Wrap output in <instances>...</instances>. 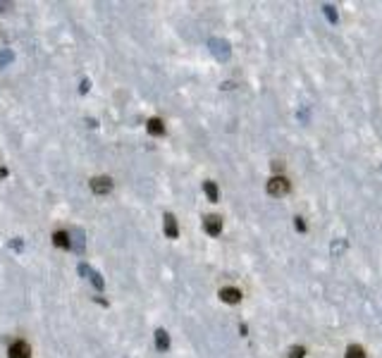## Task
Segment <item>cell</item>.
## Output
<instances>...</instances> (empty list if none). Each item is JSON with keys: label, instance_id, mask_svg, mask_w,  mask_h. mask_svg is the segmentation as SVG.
<instances>
[{"label": "cell", "instance_id": "18", "mask_svg": "<svg viewBox=\"0 0 382 358\" xmlns=\"http://www.w3.org/2000/svg\"><path fill=\"white\" fill-rule=\"evenodd\" d=\"M296 230H299V232H306V222H304V217H296Z\"/></svg>", "mask_w": 382, "mask_h": 358}, {"label": "cell", "instance_id": "2", "mask_svg": "<svg viewBox=\"0 0 382 358\" xmlns=\"http://www.w3.org/2000/svg\"><path fill=\"white\" fill-rule=\"evenodd\" d=\"M265 191H268L270 196H287L291 191V181L287 177H270Z\"/></svg>", "mask_w": 382, "mask_h": 358}, {"label": "cell", "instance_id": "11", "mask_svg": "<svg viewBox=\"0 0 382 358\" xmlns=\"http://www.w3.org/2000/svg\"><path fill=\"white\" fill-rule=\"evenodd\" d=\"M203 194H205V198H208L210 203H215L220 198V191H218V186H215V181H205V184H203Z\"/></svg>", "mask_w": 382, "mask_h": 358}, {"label": "cell", "instance_id": "17", "mask_svg": "<svg viewBox=\"0 0 382 358\" xmlns=\"http://www.w3.org/2000/svg\"><path fill=\"white\" fill-rule=\"evenodd\" d=\"M299 120H301L304 125L308 122V107H301V110H299Z\"/></svg>", "mask_w": 382, "mask_h": 358}, {"label": "cell", "instance_id": "10", "mask_svg": "<svg viewBox=\"0 0 382 358\" xmlns=\"http://www.w3.org/2000/svg\"><path fill=\"white\" fill-rule=\"evenodd\" d=\"M148 134H153V136H163V134H165L163 120H158V117H151V120H148Z\"/></svg>", "mask_w": 382, "mask_h": 358}, {"label": "cell", "instance_id": "12", "mask_svg": "<svg viewBox=\"0 0 382 358\" xmlns=\"http://www.w3.org/2000/svg\"><path fill=\"white\" fill-rule=\"evenodd\" d=\"M155 346H158V351H167V349H170V334H167L165 330H158V332H155Z\"/></svg>", "mask_w": 382, "mask_h": 358}, {"label": "cell", "instance_id": "8", "mask_svg": "<svg viewBox=\"0 0 382 358\" xmlns=\"http://www.w3.org/2000/svg\"><path fill=\"white\" fill-rule=\"evenodd\" d=\"M79 275H86L89 280L93 282V286H98V289H103V277L96 272V270H91L89 265H79Z\"/></svg>", "mask_w": 382, "mask_h": 358}, {"label": "cell", "instance_id": "7", "mask_svg": "<svg viewBox=\"0 0 382 358\" xmlns=\"http://www.w3.org/2000/svg\"><path fill=\"white\" fill-rule=\"evenodd\" d=\"M165 236L167 239H177L179 236V227H177V220L172 213H165Z\"/></svg>", "mask_w": 382, "mask_h": 358}, {"label": "cell", "instance_id": "4", "mask_svg": "<svg viewBox=\"0 0 382 358\" xmlns=\"http://www.w3.org/2000/svg\"><path fill=\"white\" fill-rule=\"evenodd\" d=\"M203 232L210 234V236H218L222 232V217L218 215H208L205 220H203Z\"/></svg>", "mask_w": 382, "mask_h": 358}, {"label": "cell", "instance_id": "6", "mask_svg": "<svg viewBox=\"0 0 382 358\" xmlns=\"http://www.w3.org/2000/svg\"><path fill=\"white\" fill-rule=\"evenodd\" d=\"M220 299H222L225 304H239V301H241V291L234 289V286H222V289H220Z\"/></svg>", "mask_w": 382, "mask_h": 358}, {"label": "cell", "instance_id": "14", "mask_svg": "<svg viewBox=\"0 0 382 358\" xmlns=\"http://www.w3.org/2000/svg\"><path fill=\"white\" fill-rule=\"evenodd\" d=\"M323 12H325V17H328L330 24H337V22H339V15H337V7H334V5H323Z\"/></svg>", "mask_w": 382, "mask_h": 358}, {"label": "cell", "instance_id": "5", "mask_svg": "<svg viewBox=\"0 0 382 358\" xmlns=\"http://www.w3.org/2000/svg\"><path fill=\"white\" fill-rule=\"evenodd\" d=\"M91 189H93V194H110V191H112V179L110 177H93Z\"/></svg>", "mask_w": 382, "mask_h": 358}, {"label": "cell", "instance_id": "13", "mask_svg": "<svg viewBox=\"0 0 382 358\" xmlns=\"http://www.w3.org/2000/svg\"><path fill=\"white\" fill-rule=\"evenodd\" d=\"M344 358H365V349L361 344H351V346H346Z\"/></svg>", "mask_w": 382, "mask_h": 358}, {"label": "cell", "instance_id": "15", "mask_svg": "<svg viewBox=\"0 0 382 358\" xmlns=\"http://www.w3.org/2000/svg\"><path fill=\"white\" fill-rule=\"evenodd\" d=\"M306 356V349L301 346V344H296V346H291L289 354H287V358H304Z\"/></svg>", "mask_w": 382, "mask_h": 358}, {"label": "cell", "instance_id": "1", "mask_svg": "<svg viewBox=\"0 0 382 358\" xmlns=\"http://www.w3.org/2000/svg\"><path fill=\"white\" fill-rule=\"evenodd\" d=\"M208 48H210L213 57H215V60H220V62H227V60L232 57L229 41H225V38H210V41H208Z\"/></svg>", "mask_w": 382, "mask_h": 358}, {"label": "cell", "instance_id": "3", "mask_svg": "<svg viewBox=\"0 0 382 358\" xmlns=\"http://www.w3.org/2000/svg\"><path fill=\"white\" fill-rule=\"evenodd\" d=\"M7 354H10V358H29L31 356V349H29V344L24 339H15L10 344Z\"/></svg>", "mask_w": 382, "mask_h": 358}, {"label": "cell", "instance_id": "16", "mask_svg": "<svg viewBox=\"0 0 382 358\" xmlns=\"http://www.w3.org/2000/svg\"><path fill=\"white\" fill-rule=\"evenodd\" d=\"M10 60H12V53H10V51H5V53L0 55V67H2V65H7Z\"/></svg>", "mask_w": 382, "mask_h": 358}, {"label": "cell", "instance_id": "9", "mask_svg": "<svg viewBox=\"0 0 382 358\" xmlns=\"http://www.w3.org/2000/svg\"><path fill=\"white\" fill-rule=\"evenodd\" d=\"M53 244H55V246H60V249H70V246H72V241H70V234L65 232V230L55 232L53 234Z\"/></svg>", "mask_w": 382, "mask_h": 358}]
</instances>
